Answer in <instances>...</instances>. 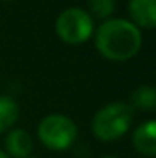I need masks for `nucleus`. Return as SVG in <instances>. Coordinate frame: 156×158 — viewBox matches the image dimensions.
Instances as JSON below:
<instances>
[{"instance_id":"obj_1","label":"nucleus","mask_w":156,"mask_h":158,"mask_svg":"<svg viewBox=\"0 0 156 158\" xmlns=\"http://www.w3.org/2000/svg\"><path fill=\"white\" fill-rule=\"evenodd\" d=\"M96 47L111 61H128L138 54L141 47V32L129 20L111 19L96 32Z\"/></svg>"},{"instance_id":"obj_2","label":"nucleus","mask_w":156,"mask_h":158,"mask_svg":"<svg viewBox=\"0 0 156 158\" xmlns=\"http://www.w3.org/2000/svg\"><path fill=\"white\" fill-rule=\"evenodd\" d=\"M133 121V111L126 103H109L92 118V133L98 140L113 141L124 136Z\"/></svg>"},{"instance_id":"obj_3","label":"nucleus","mask_w":156,"mask_h":158,"mask_svg":"<svg viewBox=\"0 0 156 158\" xmlns=\"http://www.w3.org/2000/svg\"><path fill=\"white\" fill-rule=\"evenodd\" d=\"M77 136V126L64 114H49L39 123V138L44 146L55 152L67 150Z\"/></svg>"},{"instance_id":"obj_4","label":"nucleus","mask_w":156,"mask_h":158,"mask_svg":"<svg viewBox=\"0 0 156 158\" xmlns=\"http://www.w3.org/2000/svg\"><path fill=\"white\" fill-rule=\"evenodd\" d=\"M92 17L84 9L70 7L61 12L55 22V32L67 44H82L92 35Z\"/></svg>"},{"instance_id":"obj_5","label":"nucleus","mask_w":156,"mask_h":158,"mask_svg":"<svg viewBox=\"0 0 156 158\" xmlns=\"http://www.w3.org/2000/svg\"><path fill=\"white\" fill-rule=\"evenodd\" d=\"M129 15L136 27L153 29L156 25V0H129Z\"/></svg>"},{"instance_id":"obj_6","label":"nucleus","mask_w":156,"mask_h":158,"mask_svg":"<svg viewBox=\"0 0 156 158\" xmlns=\"http://www.w3.org/2000/svg\"><path fill=\"white\" fill-rule=\"evenodd\" d=\"M133 145L141 155L154 156L156 155V125L154 121H148L141 125L133 135Z\"/></svg>"},{"instance_id":"obj_7","label":"nucleus","mask_w":156,"mask_h":158,"mask_svg":"<svg viewBox=\"0 0 156 158\" xmlns=\"http://www.w3.org/2000/svg\"><path fill=\"white\" fill-rule=\"evenodd\" d=\"M5 146L14 158H29L32 152V138L25 130H14L7 135Z\"/></svg>"},{"instance_id":"obj_8","label":"nucleus","mask_w":156,"mask_h":158,"mask_svg":"<svg viewBox=\"0 0 156 158\" xmlns=\"http://www.w3.org/2000/svg\"><path fill=\"white\" fill-rule=\"evenodd\" d=\"M18 118V106L9 96H0V133H5L15 125Z\"/></svg>"},{"instance_id":"obj_9","label":"nucleus","mask_w":156,"mask_h":158,"mask_svg":"<svg viewBox=\"0 0 156 158\" xmlns=\"http://www.w3.org/2000/svg\"><path fill=\"white\" fill-rule=\"evenodd\" d=\"M131 103L141 111H153L156 108V91L151 86H141L131 96Z\"/></svg>"},{"instance_id":"obj_10","label":"nucleus","mask_w":156,"mask_h":158,"mask_svg":"<svg viewBox=\"0 0 156 158\" xmlns=\"http://www.w3.org/2000/svg\"><path fill=\"white\" fill-rule=\"evenodd\" d=\"M87 5L96 19H107L114 10V0H87Z\"/></svg>"},{"instance_id":"obj_11","label":"nucleus","mask_w":156,"mask_h":158,"mask_svg":"<svg viewBox=\"0 0 156 158\" xmlns=\"http://www.w3.org/2000/svg\"><path fill=\"white\" fill-rule=\"evenodd\" d=\"M0 158H9V156H7V155H5V153H3V152H2V150H0Z\"/></svg>"},{"instance_id":"obj_12","label":"nucleus","mask_w":156,"mask_h":158,"mask_svg":"<svg viewBox=\"0 0 156 158\" xmlns=\"http://www.w3.org/2000/svg\"><path fill=\"white\" fill-rule=\"evenodd\" d=\"M102 158H116V156H102Z\"/></svg>"},{"instance_id":"obj_13","label":"nucleus","mask_w":156,"mask_h":158,"mask_svg":"<svg viewBox=\"0 0 156 158\" xmlns=\"http://www.w3.org/2000/svg\"><path fill=\"white\" fill-rule=\"evenodd\" d=\"M5 2H12V0H5Z\"/></svg>"}]
</instances>
